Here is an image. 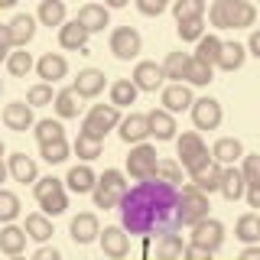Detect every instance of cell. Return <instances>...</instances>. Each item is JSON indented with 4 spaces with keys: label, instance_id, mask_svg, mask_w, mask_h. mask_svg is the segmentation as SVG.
Instances as JSON below:
<instances>
[{
    "label": "cell",
    "instance_id": "obj_3",
    "mask_svg": "<svg viewBox=\"0 0 260 260\" xmlns=\"http://www.w3.org/2000/svg\"><path fill=\"white\" fill-rule=\"evenodd\" d=\"M32 195H36V205L43 208L46 218H55L69 208V192H65V182L55 176H46V179H36L32 182Z\"/></svg>",
    "mask_w": 260,
    "mask_h": 260
},
{
    "label": "cell",
    "instance_id": "obj_52",
    "mask_svg": "<svg viewBox=\"0 0 260 260\" xmlns=\"http://www.w3.org/2000/svg\"><path fill=\"white\" fill-rule=\"evenodd\" d=\"M13 49V39H10V26L7 23H0V62H7V55H10Z\"/></svg>",
    "mask_w": 260,
    "mask_h": 260
},
{
    "label": "cell",
    "instance_id": "obj_23",
    "mask_svg": "<svg viewBox=\"0 0 260 260\" xmlns=\"http://www.w3.org/2000/svg\"><path fill=\"white\" fill-rule=\"evenodd\" d=\"M75 20L88 32H101L104 26H111V13H108V7H104V4H85V7H78Z\"/></svg>",
    "mask_w": 260,
    "mask_h": 260
},
{
    "label": "cell",
    "instance_id": "obj_37",
    "mask_svg": "<svg viewBox=\"0 0 260 260\" xmlns=\"http://www.w3.org/2000/svg\"><path fill=\"white\" fill-rule=\"evenodd\" d=\"M234 238H238L244 247H247V244H257L260 241V221H257V215H241L238 224H234Z\"/></svg>",
    "mask_w": 260,
    "mask_h": 260
},
{
    "label": "cell",
    "instance_id": "obj_55",
    "mask_svg": "<svg viewBox=\"0 0 260 260\" xmlns=\"http://www.w3.org/2000/svg\"><path fill=\"white\" fill-rule=\"evenodd\" d=\"M32 260H62V254H59L55 247H46V244H43V247L32 254Z\"/></svg>",
    "mask_w": 260,
    "mask_h": 260
},
{
    "label": "cell",
    "instance_id": "obj_58",
    "mask_svg": "<svg viewBox=\"0 0 260 260\" xmlns=\"http://www.w3.org/2000/svg\"><path fill=\"white\" fill-rule=\"evenodd\" d=\"M130 0H104V7H108V10H120V7H127Z\"/></svg>",
    "mask_w": 260,
    "mask_h": 260
},
{
    "label": "cell",
    "instance_id": "obj_9",
    "mask_svg": "<svg viewBox=\"0 0 260 260\" xmlns=\"http://www.w3.org/2000/svg\"><path fill=\"white\" fill-rule=\"evenodd\" d=\"M189 114H192L195 130H218V127H221V117H224V114H221V101H215V98H195Z\"/></svg>",
    "mask_w": 260,
    "mask_h": 260
},
{
    "label": "cell",
    "instance_id": "obj_35",
    "mask_svg": "<svg viewBox=\"0 0 260 260\" xmlns=\"http://www.w3.org/2000/svg\"><path fill=\"white\" fill-rule=\"evenodd\" d=\"M52 108H55V114H59V120H72V117H78L81 104H78V94L72 91V88H65V91H55Z\"/></svg>",
    "mask_w": 260,
    "mask_h": 260
},
{
    "label": "cell",
    "instance_id": "obj_45",
    "mask_svg": "<svg viewBox=\"0 0 260 260\" xmlns=\"http://www.w3.org/2000/svg\"><path fill=\"white\" fill-rule=\"evenodd\" d=\"M16 215H20V195L10 189H0V224H13Z\"/></svg>",
    "mask_w": 260,
    "mask_h": 260
},
{
    "label": "cell",
    "instance_id": "obj_8",
    "mask_svg": "<svg viewBox=\"0 0 260 260\" xmlns=\"http://www.w3.org/2000/svg\"><path fill=\"white\" fill-rule=\"evenodd\" d=\"M189 244H195V247H205L208 254H215V250L224 244V224L218 221V218H211V215L202 218L199 224H192Z\"/></svg>",
    "mask_w": 260,
    "mask_h": 260
},
{
    "label": "cell",
    "instance_id": "obj_5",
    "mask_svg": "<svg viewBox=\"0 0 260 260\" xmlns=\"http://www.w3.org/2000/svg\"><path fill=\"white\" fill-rule=\"evenodd\" d=\"M176 150H179V166H182L189 176L211 162V153H208V146H205L199 130H185V134L176 140Z\"/></svg>",
    "mask_w": 260,
    "mask_h": 260
},
{
    "label": "cell",
    "instance_id": "obj_32",
    "mask_svg": "<svg viewBox=\"0 0 260 260\" xmlns=\"http://www.w3.org/2000/svg\"><path fill=\"white\" fill-rule=\"evenodd\" d=\"M36 20L43 23V26L49 29H59L62 23H65V4L62 0H39V13H36Z\"/></svg>",
    "mask_w": 260,
    "mask_h": 260
},
{
    "label": "cell",
    "instance_id": "obj_18",
    "mask_svg": "<svg viewBox=\"0 0 260 260\" xmlns=\"http://www.w3.org/2000/svg\"><path fill=\"white\" fill-rule=\"evenodd\" d=\"M4 124L13 130V134H26V130L36 124V120H32V108L26 101H10L4 108Z\"/></svg>",
    "mask_w": 260,
    "mask_h": 260
},
{
    "label": "cell",
    "instance_id": "obj_56",
    "mask_svg": "<svg viewBox=\"0 0 260 260\" xmlns=\"http://www.w3.org/2000/svg\"><path fill=\"white\" fill-rule=\"evenodd\" d=\"M247 52L254 55V59H260V29L250 32V39H247Z\"/></svg>",
    "mask_w": 260,
    "mask_h": 260
},
{
    "label": "cell",
    "instance_id": "obj_63",
    "mask_svg": "<svg viewBox=\"0 0 260 260\" xmlns=\"http://www.w3.org/2000/svg\"><path fill=\"white\" fill-rule=\"evenodd\" d=\"M166 4H173V0H166Z\"/></svg>",
    "mask_w": 260,
    "mask_h": 260
},
{
    "label": "cell",
    "instance_id": "obj_39",
    "mask_svg": "<svg viewBox=\"0 0 260 260\" xmlns=\"http://www.w3.org/2000/svg\"><path fill=\"white\" fill-rule=\"evenodd\" d=\"M218 52H221V39H218L215 32H205V36L199 39V46H195V59L205 62V65H215Z\"/></svg>",
    "mask_w": 260,
    "mask_h": 260
},
{
    "label": "cell",
    "instance_id": "obj_29",
    "mask_svg": "<svg viewBox=\"0 0 260 260\" xmlns=\"http://www.w3.org/2000/svg\"><path fill=\"white\" fill-rule=\"evenodd\" d=\"M244 59H247V46H241V43H221V52H218V69L221 72H238Z\"/></svg>",
    "mask_w": 260,
    "mask_h": 260
},
{
    "label": "cell",
    "instance_id": "obj_59",
    "mask_svg": "<svg viewBox=\"0 0 260 260\" xmlns=\"http://www.w3.org/2000/svg\"><path fill=\"white\" fill-rule=\"evenodd\" d=\"M7 176H10V169H7V162L0 159V182H7Z\"/></svg>",
    "mask_w": 260,
    "mask_h": 260
},
{
    "label": "cell",
    "instance_id": "obj_11",
    "mask_svg": "<svg viewBox=\"0 0 260 260\" xmlns=\"http://www.w3.org/2000/svg\"><path fill=\"white\" fill-rule=\"evenodd\" d=\"M98 241H101L104 257H111V260H124V257L130 254V234H127L120 224L104 228V231L98 234Z\"/></svg>",
    "mask_w": 260,
    "mask_h": 260
},
{
    "label": "cell",
    "instance_id": "obj_48",
    "mask_svg": "<svg viewBox=\"0 0 260 260\" xmlns=\"http://www.w3.org/2000/svg\"><path fill=\"white\" fill-rule=\"evenodd\" d=\"M156 179H162V182H169V185H179L182 182V166H179L176 159H159Z\"/></svg>",
    "mask_w": 260,
    "mask_h": 260
},
{
    "label": "cell",
    "instance_id": "obj_28",
    "mask_svg": "<svg viewBox=\"0 0 260 260\" xmlns=\"http://www.w3.org/2000/svg\"><path fill=\"white\" fill-rule=\"evenodd\" d=\"M0 250H4L7 257H16L26 250V231L16 224H4L0 228Z\"/></svg>",
    "mask_w": 260,
    "mask_h": 260
},
{
    "label": "cell",
    "instance_id": "obj_51",
    "mask_svg": "<svg viewBox=\"0 0 260 260\" xmlns=\"http://www.w3.org/2000/svg\"><path fill=\"white\" fill-rule=\"evenodd\" d=\"M134 4H137V10H140L143 16H159L169 7L166 0H134Z\"/></svg>",
    "mask_w": 260,
    "mask_h": 260
},
{
    "label": "cell",
    "instance_id": "obj_26",
    "mask_svg": "<svg viewBox=\"0 0 260 260\" xmlns=\"http://www.w3.org/2000/svg\"><path fill=\"white\" fill-rule=\"evenodd\" d=\"M62 182H65V189H69V192L85 195V192H91V189H94L98 176H94V169L88 166V162H81V166H72V169H69V176H65Z\"/></svg>",
    "mask_w": 260,
    "mask_h": 260
},
{
    "label": "cell",
    "instance_id": "obj_44",
    "mask_svg": "<svg viewBox=\"0 0 260 260\" xmlns=\"http://www.w3.org/2000/svg\"><path fill=\"white\" fill-rule=\"evenodd\" d=\"M101 146H104V143H98V140H91V137H85V134H78L75 143H72V150H75V156H78L81 162H91V159L101 156Z\"/></svg>",
    "mask_w": 260,
    "mask_h": 260
},
{
    "label": "cell",
    "instance_id": "obj_41",
    "mask_svg": "<svg viewBox=\"0 0 260 260\" xmlns=\"http://www.w3.org/2000/svg\"><path fill=\"white\" fill-rule=\"evenodd\" d=\"M189 59H192V55H189V52H182V49H179V52H169V55H166V62H162V75L173 78V81H182L185 69H189Z\"/></svg>",
    "mask_w": 260,
    "mask_h": 260
},
{
    "label": "cell",
    "instance_id": "obj_47",
    "mask_svg": "<svg viewBox=\"0 0 260 260\" xmlns=\"http://www.w3.org/2000/svg\"><path fill=\"white\" fill-rule=\"evenodd\" d=\"M205 36V16L202 20H182L179 23V39L182 43H199Z\"/></svg>",
    "mask_w": 260,
    "mask_h": 260
},
{
    "label": "cell",
    "instance_id": "obj_31",
    "mask_svg": "<svg viewBox=\"0 0 260 260\" xmlns=\"http://www.w3.org/2000/svg\"><path fill=\"white\" fill-rule=\"evenodd\" d=\"M211 78H215V65H205V62H199V59L192 55V59H189V69H185V75H182V81H185L189 88H205Z\"/></svg>",
    "mask_w": 260,
    "mask_h": 260
},
{
    "label": "cell",
    "instance_id": "obj_61",
    "mask_svg": "<svg viewBox=\"0 0 260 260\" xmlns=\"http://www.w3.org/2000/svg\"><path fill=\"white\" fill-rule=\"evenodd\" d=\"M10 260H26V257H23V254H16V257H10Z\"/></svg>",
    "mask_w": 260,
    "mask_h": 260
},
{
    "label": "cell",
    "instance_id": "obj_13",
    "mask_svg": "<svg viewBox=\"0 0 260 260\" xmlns=\"http://www.w3.org/2000/svg\"><path fill=\"white\" fill-rule=\"evenodd\" d=\"M130 81L137 85V91H162V85H166V75H162V65L156 62H137L134 75H130Z\"/></svg>",
    "mask_w": 260,
    "mask_h": 260
},
{
    "label": "cell",
    "instance_id": "obj_21",
    "mask_svg": "<svg viewBox=\"0 0 260 260\" xmlns=\"http://www.w3.org/2000/svg\"><path fill=\"white\" fill-rule=\"evenodd\" d=\"M7 169H10V176L16 179V182H23V185H32L39 179L36 159L26 156V153H13V156H7Z\"/></svg>",
    "mask_w": 260,
    "mask_h": 260
},
{
    "label": "cell",
    "instance_id": "obj_62",
    "mask_svg": "<svg viewBox=\"0 0 260 260\" xmlns=\"http://www.w3.org/2000/svg\"><path fill=\"white\" fill-rule=\"evenodd\" d=\"M0 159H4V140H0Z\"/></svg>",
    "mask_w": 260,
    "mask_h": 260
},
{
    "label": "cell",
    "instance_id": "obj_40",
    "mask_svg": "<svg viewBox=\"0 0 260 260\" xmlns=\"http://www.w3.org/2000/svg\"><path fill=\"white\" fill-rule=\"evenodd\" d=\"M69 153H72V146H69V140H52V143H39V156H43L49 166H59V162H65L69 159Z\"/></svg>",
    "mask_w": 260,
    "mask_h": 260
},
{
    "label": "cell",
    "instance_id": "obj_57",
    "mask_svg": "<svg viewBox=\"0 0 260 260\" xmlns=\"http://www.w3.org/2000/svg\"><path fill=\"white\" fill-rule=\"evenodd\" d=\"M241 260H260V244H247L241 250Z\"/></svg>",
    "mask_w": 260,
    "mask_h": 260
},
{
    "label": "cell",
    "instance_id": "obj_27",
    "mask_svg": "<svg viewBox=\"0 0 260 260\" xmlns=\"http://www.w3.org/2000/svg\"><path fill=\"white\" fill-rule=\"evenodd\" d=\"M182 254H185L182 234L166 231V234H159V238H156V260H182Z\"/></svg>",
    "mask_w": 260,
    "mask_h": 260
},
{
    "label": "cell",
    "instance_id": "obj_64",
    "mask_svg": "<svg viewBox=\"0 0 260 260\" xmlns=\"http://www.w3.org/2000/svg\"><path fill=\"white\" fill-rule=\"evenodd\" d=\"M257 221H260V215H257Z\"/></svg>",
    "mask_w": 260,
    "mask_h": 260
},
{
    "label": "cell",
    "instance_id": "obj_54",
    "mask_svg": "<svg viewBox=\"0 0 260 260\" xmlns=\"http://www.w3.org/2000/svg\"><path fill=\"white\" fill-rule=\"evenodd\" d=\"M244 199H247L250 208H260V182H250L247 192H244Z\"/></svg>",
    "mask_w": 260,
    "mask_h": 260
},
{
    "label": "cell",
    "instance_id": "obj_16",
    "mask_svg": "<svg viewBox=\"0 0 260 260\" xmlns=\"http://www.w3.org/2000/svg\"><path fill=\"white\" fill-rule=\"evenodd\" d=\"M146 127H150V137H156L159 143L176 140V114H169L162 108H153L146 114Z\"/></svg>",
    "mask_w": 260,
    "mask_h": 260
},
{
    "label": "cell",
    "instance_id": "obj_60",
    "mask_svg": "<svg viewBox=\"0 0 260 260\" xmlns=\"http://www.w3.org/2000/svg\"><path fill=\"white\" fill-rule=\"evenodd\" d=\"M0 7H16V0H0Z\"/></svg>",
    "mask_w": 260,
    "mask_h": 260
},
{
    "label": "cell",
    "instance_id": "obj_22",
    "mask_svg": "<svg viewBox=\"0 0 260 260\" xmlns=\"http://www.w3.org/2000/svg\"><path fill=\"white\" fill-rule=\"evenodd\" d=\"M218 192L224 195L228 202H238L247 192V182H244V173L238 166H221V182H218Z\"/></svg>",
    "mask_w": 260,
    "mask_h": 260
},
{
    "label": "cell",
    "instance_id": "obj_49",
    "mask_svg": "<svg viewBox=\"0 0 260 260\" xmlns=\"http://www.w3.org/2000/svg\"><path fill=\"white\" fill-rule=\"evenodd\" d=\"M241 173H244V182H260V153H244L241 156Z\"/></svg>",
    "mask_w": 260,
    "mask_h": 260
},
{
    "label": "cell",
    "instance_id": "obj_12",
    "mask_svg": "<svg viewBox=\"0 0 260 260\" xmlns=\"http://www.w3.org/2000/svg\"><path fill=\"white\" fill-rule=\"evenodd\" d=\"M159 101H162V111H169V114H182V111H189V108H192L195 94H192V88L185 85V81H173V85H162Z\"/></svg>",
    "mask_w": 260,
    "mask_h": 260
},
{
    "label": "cell",
    "instance_id": "obj_42",
    "mask_svg": "<svg viewBox=\"0 0 260 260\" xmlns=\"http://www.w3.org/2000/svg\"><path fill=\"white\" fill-rule=\"evenodd\" d=\"M88 117L98 120L104 130H114L120 124V108H114V104H91V111H88Z\"/></svg>",
    "mask_w": 260,
    "mask_h": 260
},
{
    "label": "cell",
    "instance_id": "obj_30",
    "mask_svg": "<svg viewBox=\"0 0 260 260\" xmlns=\"http://www.w3.org/2000/svg\"><path fill=\"white\" fill-rule=\"evenodd\" d=\"M218 182H221V166H218L215 159H211L208 166H202L199 173H192V185H195L199 192H205V195L218 192Z\"/></svg>",
    "mask_w": 260,
    "mask_h": 260
},
{
    "label": "cell",
    "instance_id": "obj_15",
    "mask_svg": "<svg viewBox=\"0 0 260 260\" xmlns=\"http://www.w3.org/2000/svg\"><path fill=\"white\" fill-rule=\"evenodd\" d=\"M104 85H108V78H104L101 69H81L75 81H72V91L78 98H98L104 91Z\"/></svg>",
    "mask_w": 260,
    "mask_h": 260
},
{
    "label": "cell",
    "instance_id": "obj_24",
    "mask_svg": "<svg viewBox=\"0 0 260 260\" xmlns=\"http://www.w3.org/2000/svg\"><path fill=\"white\" fill-rule=\"evenodd\" d=\"M10 39H13V49H26L32 43V36H36V16L29 13H16L10 23Z\"/></svg>",
    "mask_w": 260,
    "mask_h": 260
},
{
    "label": "cell",
    "instance_id": "obj_33",
    "mask_svg": "<svg viewBox=\"0 0 260 260\" xmlns=\"http://www.w3.org/2000/svg\"><path fill=\"white\" fill-rule=\"evenodd\" d=\"M23 231H26V238L46 244L49 238H52V221H49L43 211H32V215H26V224H23Z\"/></svg>",
    "mask_w": 260,
    "mask_h": 260
},
{
    "label": "cell",
    "instance_id": "obj_34",
    "mask_svg": "<svg viewBox=\"0 0 260 260\" xmlns=\"http://www.w3.org/2000/svg\"><path fill=\"white\" fill-rule=\"evenodd\" d=\"M32 69H36L32 52H26V49H10V55H7V72H10L13 78H26Z\"/></svg>",
    "mask_w": 260,
    "mask_h": 260
},
{
    "label": "cell",
    "instance_id": "obj_53",
    "mask_svg": "<svg viewBox=\"0 0 260 260\" xmlns=\"http://www.w3.org/2000/svg\"><path fill=\"white\" fill-rule=\"evenodd\" d=\"M182 260H211V254L205 247H195V244H185V254H182Z\"/></svg>",
    "mask_w": 260,
    "mask_h": 260
},
{
    "label": "cell",
    "instance_id": "obj_25",
    "mask_svg": "<svg viewBox=\"0 0 260 260\" xmlns=\"http://www.w3.org/2000/svg\"><path fill=\"white\" fill-rule=\"evenodd\" d=\"M241 156H244V146H241L238 137H221V140H215V146H211V159L218 166H238Z\"/></svg>",
    "mask_w": 260,
    "mask_h": 260
},
{
    "label": "cell",
    "instance_id": "obj_17",
    "mask_svg": "<svg viewBox=\"0 0 260 260\" xmlns=\"http://www.w3.org/2000/svg\"><path fill=\"white\" fill-rule=\"evenodd\" d=\"M88 36H91V32L81 26L78 20H65L59 26V46L69 49V52H85V49H88Z\"/></svg>",
    "mask_w": 260,
    "mask_h": 260
},
{
    "label": "cell",
    "instance_id": "obj_2",
    "mask_svg": "<svg viewBox=\"0 0 260 260\" xmlns=\"http://www.w3.org/2000/svg\"><path fill=\"white\" fill-rule=\"evenodd\" d=\"M208 20L215 29H247L257 20V7L250 0H215L208 7Z\"/></svg>",
    "mask_w": 260,
    "mask_h": 260
},
{
    "label": "cell",
    "instance_id": "obj_7",
    "mask_svg": "<svg viewBox=\"0 0 260 260\" xmlns=\"http://www.w3.org/2000/svg\"><path fill=\"white\" fill-rule=\"evenodd\" d=\"M156 146L150 143H137L130 146V156H127V173L130 179H137V182H143V179H156Z\"/></svg>",
    "mask_w": 260,
    "mask_h": 260
},
{
    "label": "cell",
    "instance_id": "obj_36",
    "mask_svg": "<svg viewBox=\"0 0 260 260\" xmlns=\"http://www.w3.org/2000/svg\"><path fill=\"white\" fill-rule=\"evenodd\" d=\"M137 94H140V91H137V85L130 78H117L111 85V104H114V108H130V104L137 101Z\"/></svg>",
    "mask_w": 260,
    "mask_h": 260
},
{
    "label": "cell",
    "instance_id": "obj_46",
    "mask_svg": "<svg viewBox=\"0 0 260 260\" xmlns=\"http://www.w3.org/2000/svg\"><path fill=\"white\" fill-rule=\"evenodd\" d=\"M52 101H55V91H52L49 81H39V85H32L26 91V104H29V108H46V104H52Z\"/></svg>",
    "mask_w": 260,
    "mask_h": 260
},
{
    "label": "cell",
    "instance_id": "obj_38",
    "mask_svg": "<svg viewBox=\"0 0 260 260\" xmlns=\"http://www.w3.org/2000/svg\"><path fill=\"white\" fill-rule=\"evenodd\" d=\"M205 0H173V16H176V23H182V20H202L205 16Z\"/></svg>",
    "mask_w": 260,
    "mask_h": 260
},
{
    "label": "cell",
    "instance_id": "obj_1",
    "mask_svg": "<svg viewBox=\"0 0 260 260\" xmlns=\"http://www.w3.org/2000/svg\"><path fill=\"white\" fill-rule=\"evenodd\" d=\"M120 228L137 238H153L179 228V189L162 179H143L120 199Z\"/></svg>",
    "mask_w": 260,
    "mask_h": 260
},
{
    "label": "cell",
    "instance_id": "obj_43",
    "mask_svg": "<svg viewBox=\"0 0 260 260\" xmlns=\"http://www.w3.org/2000/svg\"><path fill=\"white\" fill-rule=\"evenodd\" d=\"M36 130H32V134H36V140L39 143H52V140H62L65 137V127H62V120H36V124H32Z\"/></svg>",
    "mask_w": 260,
    "mask_h": 260
},
{
    "label": "cell",
    "instance_id": "obj_14",
    "mask_svg": "<svg viewBox=\"0 0 260 260\" xmlns=\"http://www.w3.org/2000/svg\"><path fill=\"white\" fill-rule=\"evenodd\" d=\"M69 234H72L75 244H91V241H98V234H101V221H98L94 211H78L69 224Z\"/></svg>",
    "mask_w": 260,
    "mask_h": 260
},
{
    "label": "cell",
    "instance_id": "obj_10",
    "mask_svg": "<svg viewBox=\"0 0 260 260\" xmlns=\"http://www.w3.org/2000/svg\"><path fill=\"white\" fill-rule=\"evenodd\" d=\"M140 49H143V39H140V32H137L134 26H117V29L111 32V52L117 55L120 62L137 59Z\"/></svg>",
    "mask_w": 260,
    "mask_h": 260
},
{
    "label": "cell",
    "instance_id": "obj_50",
    "mask_svg": "<svg viewBox=\"0 0 260 260\" xmlns=\"http://www.w3.org/2000/svg\"><path fill=\"white\" fill-rule=\"evenodd\" d=\"M78 134L91 137V140H98V143H104V137H108L111 130H104L101 124H98V120H91V117H85V120H81V130H78Z\"/></svg>",
    "mask_w": 260,
    "mask_h": 260
},
{
    "label": "cell",
    "instance_id": "obj_19",
    "mask_svg": "<svg viewBox=\"0 0 260 260\" xmlns=\"http://www.w3.org/2000/svg\"><path fill=\"white\" fill-rule=\"evenodd\" d=\"M36 72H39V78H43V81L55 85V81H62L65 75H69V59H65L62 52H46L43 59L36 62Z\"/></svg>",
    "mask_w": 260,
    "mask_h": 260
},
{
    "label": "cell",
    "instance_id": "obj_20",
    "mask_svg": "<svg viewBox=\"0 0 260 260\" xmlns=\"http://www.w3.org/2000/svg\"><path fill=\"white\" fill-rule=\"evenodd\" d=\"M120 140L137 146V143H146V137H150V127H146V114H127V117H120Z\"/></svg>",
    "mask_w": 260,
    "mask_h": 260
},
{
    "label": "cell",
    "instance_id": "obj_6",
    "mask_svg": "<svg viewBox=\"0 0 260 260\" xmlns=\"http://www.w3.org/2000/svg\"><path fill=\"white\" fill-rule=\"evenodd\" d=\"M208 195L199 192L192 182H185L179 189V228H192L199 224L202 218H208Z\"/></svg>",
    "mask_w": 260,
    "mask_h": 260
},
{
    "label": "cell",
    "instance_id": "obj_4",
    "mask_svg": "<svg viewBox=\"0 0 260 260\" xmlns=\"http://www.w3.org/2000/svg\"><path fill=\"white\" fill-rule=\"evenodd\" d=\"M127 189H130V185H127V176L120 173V169H104V173L98 176L94 189H91V195H94V208H104V211L117 208Z\"/></svg>",
    "mask_w": 260,
    "mask_h": 260
}]
</instances>
